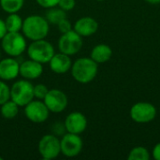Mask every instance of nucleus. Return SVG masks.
<instances>
[{
    "label": "nucleus",
    "instance_id": "obj_29",
    "mask_svg": "<svg viewBox=\"0 0 160 160\" xmlns=\"http://www.w3.org/2000/svg\"><path fill=\"white\" fill-rule=\"evenodd\" d=\"M153 157L156 160H160V142L158 143L153 149Z\"/></svg>",
    "mask_w": 160,
    "mask_h": 160
},
{
    "label": "nucleus",
    "instance_id": "obj_20",
    "mask_svg": "<svg viewBox=\"0 0 160 160\" xmlns=\"http://www.w3.org/2000/svg\"><path fill=\"white\" fill-rule=\"evenodd\" d=\"M22 19L17 13H9L5 20L8 32H20L22 27Z\"/></svg>",
    "mask_w": 160,
    "mask_h": 160
},
{
    "label": "nucleus",
    "instance_id": "obj_9",
    "mask_svg": "<svg viewBox=\"0 0 160 160\" xmlns=\"http://www.w3.org/2000/svg\"><path fill=\"white\" fill-rule=\"evenodd\" d=\"M157 115L156 107L148 102H138L131 107L130 117L133 121L141 124L149 123Z\"/></svg>",
    "mask_w": 160,
    "mask_h": 160
},
{
    "label": "nucleus",
    "instance_id": "obj_23",
    "mask_svg": "<svg viewBox=\"0 0 160 160\" xmlns=\"http://www.w3.org/2000/svg\"><path fill=\"white\" fill-rule=\"evenodd\" d=\"M9 99H10V88L4 81H0V106Z\"/></svg>",
    "mask_w": 160,
    "mask_h": 160
},
{
    "label": "nucleus",
    "instance_id": "obj_3",
    "mask_svg": "<svg viewBox=\"0 0 160 160\" xmlns=\"http://www.w3.org/2000/svg\"><path fill=\"white\" fill-rule=\"evenodd\" d=\"M34 98V85L28 80L17 81L10 88V99L19 107L26 106Z\"/></svg>",
    "mask_w": 160,
    "mask_h": 160
},
{
    "label": "nucleus",
    "instance_id": "obj_5",
    "mask_svg": "<svg viewBox=\"0 0 160 160\" xmlns=\"http://www.w3.org/2000/svg\"><path fill=\"white\" fill-rule=\"evenodd\" d=\"M26 50L30 59L41 63L42 65L49 63L54 54L53 46L49 41L45 40V38L32 41Z\"/></svg>",
    "mask_w": 160,
    "mask_h": 160
},
{
    "label": "nucleus",
    "instance_id": "obj_8",
    "mask_svg": "<svg viewBox=\"0 0 160 160\" xmlns=\"http://www.w3.org/2000/svg\"><path fill=\"white\" fill-rule=\"evenodd\" d=\"M24 114L32 123L41 124L48 119L50 111L44 101H41L40 99H33L26 106H24Z\"/></svg>",
    "mask_w": 160,
    "mask_h": 160
},
{
    "label": "nucleus",
    "instance_id": "obj_10",
    "mask_svg": "<svg viewBox=\"0 0 160 160\" xmlns=\"http://www.w3.org/2000/svg\"><path fill=\"white\" fill-rule=\"evenodd\" d=\"M82 140L79 134L68 132L60 140L61 153L68 158L77 157L82 152Z\"/></svg>",
    "mask_w": 160,
    "mask_h": 160
},
{
    "label": "nucleus",
    "instance_id": "obj_1",
    "mask_svg": "<svg viewBox=\"0 0 160 160\" xmlns=\"http://www.w3.org/2000/svg\"><path fill=\"white\" fill-rule=\"evenodd\" d=\"M22 30L25 38L34 41L44 39L49 34L50 26L45 17L30 15L23 20Z\"/></svg>",
    "mask_w": 160,
    "mask_h": 160
},
{
    "label": "nucleus",
    "instance_id": "obj_30",
    "mask_svg": "<svg viewBox=\"0 0 160 160\" xmlns=\"http://www.w3.org/2000/svg\"><path fill=\"white\" fill-rule=\"evenodd\" d=\"M145 1L150 3V4H153V5H157V4L160 3V0H145Z\"/></svg>",
    "mask_w": 160,
    "mask_h": 160
},
{
    "label": "nucleus",
    "instance_id": "obj_11",
    "mask_svg": "<svg viewBox=\"0 0 160 160\" xmlns=\"http://www.w3.org/2000/svg\"><path fill=\"white\" fill-rule=\"evenodd\" d=\"M45 105L51 112L59 113L66 110L68 104L67 95L59 89L49 90L43 99Z\"/></svg>",
    "mask_w": 160,
    "mask_h": 160
},
{
    "label": "nucleus",
    "instance_id": "obj_13",
    "mask_svg": "<svg viewBox=\"0 0 160 160\" xmlns=\"http://www.w3.org/2000/svg\"><path fill=\"white\" fill-rule=\"evenodd\" d=\"M20 75V64L14 57L0 60V79L2 81H12Z\"/></svg>",
    "mask_w": 160,
    "mask_h": 160
},
{
    "label": "nucleus",
    "instance_id": "obj_28",
    "mask_svg": "<svg viewBox=\"0 0 160 160\" xmlns=\"http://www.w3.org/2000/svg\"><path fill=\"white\" fill-rule=\"evenodd\" d=\"M7 32H8V30H7V27H6L5 21L0 19V39H2L4 38V36L7 34Z\"/></svg>",
    "mask_w": 160,
    "mask_h": 160
},
{
    "label": "nucleus",
    "instance_id": "obj_12",
    "mask_svg": "<svg viewBox=\"0 0 160 160\" xmlns=\"http://www.w3.org/2000/svg\"><path fill=\"white\" fill-rule=\"evenodd\" d=\"M64 125L68 132L80 135L87 128V119L82 112H73L66 117Z\"/></svg>",
    "mask_w": 160,
    "mask_h": 160
},
{
    "label": "nucleus",
    "instance_id": "obj_14",
    "mask_svg": "<svg viewBox=\"0 0 160 160\" xmlns=\"http://www.w3.org/2000/svg\"><path fill=\"white\" fill-rule=\"evenodd\" d=\"M43 73V66L35 60L29 59L20 65V75L25 80H36Z\"/></svg>",
    "mask_w": 160,
    "mask_h": 160
},
{
    "label": "nucleus",
    "instance_id": "obj_7",
    "mask_svg": "<svg viewBox=\"0 0 160 160\" xmlns=\"http://www.w3.org/2000/svg\"><path fill=\"white\" fill-rule=\"evenodd\" d=\"M38 152L43 159L56 158L61 153L60 140L52 134L44 135L38 142Z\"/></svg>",
    "mask_w": 160,
    "mask_h": 160
},
{
    "label": "nucleus",
    "instance_id": "obj_24",
    "mask_svg": "<svg viewBox=\"0 0 160 160\" xmlns=\"http://www.w3.org/2000/svg\"><path fill=\"white\" fill-rule=\"evenodd\" d=\"M48 91H49V89H48V87L45 84L38 83V84L34 86V97L37 99L43 100L44 98L46 97Z\"/></svg>",
    "mask_w": 160,
    "mask_h": 160
},
{
    "label": "nucleus",
    "instance_id": "obj_21",
    "mask_svg": "<svg viewBox=\"0 0 160 160\" xmlns=\"http://www.w3.org/2000/svg\"><path fill=\"white\" fill-rule=\"evenodd\" d=\"M24 0H0L2 9L7 13H18L22 6Z\"/></svg>",
    "mask_w": 160,
    "mask_h": 160
},
{
    "label": "nucleus",
    "instance_id": "obj_16",
    "mask_svg": "<svg viewBox=\"0 0 160 160\" xmlns=\"http://www.w3.org/2000/svg\"><path fill=\"white\" fill-rule=\"evenodd\" d=\"M98 29V22L92 17H82L74 24L73 30L81 37H90Z\"/></svg>",
    "mask_w": 160,
    "mask_h": 160
},
{
    "label": "nucleus",
    "instance_id": "obj_17",
    "mask_svg": "<svg viewBox=\"0 0 160 160\" xmlns=\"http://www.w3.org/2000/svg\"><path fill=\"white\" fill-rule=\"evenodd\" d=\"M112 55V51L109 45L98 44L95 46L91 52V58L98 64L106 63L111 59Z\"/></svg>",
    "mask_w": 160,
    "mask_h": 160
},
{
    "label": "nucleus",
    "instance_id": "obj_33",
    "mask_svg": "<svg viewBox=\"0 0 160 160\" xmlns=\"http://www.w3.org/2000/svg\"><path fill=\"white\" fill-rule=\"evenodd\" d=\"M0 60H1V52H0Z\"/></svg>",
    "mask_w": 160,
    "mask_h": 160
},
{
    "label": "nucleus",
    "instance_id": "obj_6",
    "mask_svg": "<svg viewBox=\"0 0 160 160\" xmlns=\"http://www.w3.org/2000/svg\"><path fill=\"white\" fill-rule=\"evenodd\" d=\"M82 47V37L73 29L62 34L58 39V49L60 52L68 55H74L81 51Z\"/></svg>",
    "mask_w": 160,
    "mask_h": 160
},
{
    "label": "nucleus",
    "instance_id": "obj_18",
    "mask_svg": "<svg viewBox=\"0 0 160 160\" xmlns=\"http://www.w3.org/2000/svg\"><path fill=\"white\" fill-rule=\"evenodd\" d=\"M46 20L48 21L49 23H52L57 25L62 20L67 18V11L63 10L59 7H53L51 8H48V11L45 16Z\"/></svg>",
    "mask_w": 160,
    "mask_h": 160
},
{
    "label": "nucleus",
    "instance_id": "obj_19",
    "mask_svg": "<svg viewBox=\"0 0 160 160\" xmlns=\"http://www.w3.org/2000/svg\"><path fill=\"white\" fill-rule=\"evenodd\" d=\"M0 112L5 119H13L19 113V106L14 101L9 99L1 105Z\"/></svg>",
    "mask_w": 160,
    "mask_h": 160
},
{
    "label": "nucleus",
    "instance_id": "obj_31",
    "mask_svg": "<svg viewBox=\"0 0 160 160\" xmlns=\"http://www.w3.org/2000/svg\"><path fill=\"white\" fill-rule=\"evenodd\" d=\"M0 160H3V158H2V157H0Z\"/></svg>",
    "mask_w": 160,
    "mask_h": 160
},
{
    "label": "nucleus",
    "instance_id": "obj_4",
    "mask_svg": "<svg viewBox=\"0 0 160 160\" xmlns=\"http://www.w3.org/2000/svg\"><path fill=\"white\" fill-rule=\"evenodd\" d=\"M1 46L4 52L11 57L21 55L27 48L25 38L20 32H7L1 39Z\"/></svg>",
    "mask_w": 160,
    "mask_h": 160
},
{
    "label": "nucleus",
    "instance_id": "obj_15",
    "mask_svg": "<svg viewBox=\"0 0 160 160\" xmlns=\"http://www.w3.org/2000/svg\"><path fill=\"white\" fill-rule=\"evenodd\" d=\"M50 68L52 72L56 74H65L70 70L72 66V61L69 55L63 52L54 53L49 62Z\"/></svg>",
    "mask_w": 160,
    "mask_h": 160
},
{
    "label": "nucleus",
    "instance_id": "obj_26",
    "mask_svg": "<svg viewBox=\"0 0 160 160\" xmlns=\"http://www.w3.org/2000/svg\"><path fill=\"white\" fill-rule=\"evenodd\" d=\"M57 28H58V30H59L62 34H64V33H67V32L72 30V25H71V22L66 18V19L62 20V21L57 24Z\"/></svg>",
    "mask_w": 160,
    "mask_h": 160
},
{
    "label": "nucleus",
    "instance_id": "obj_22",
    "mask_svg": "<svg viewBox=\"0 0 160 160\" xmlns=\"http://www.w3.org/2000/svg\"><path fill=\"white\" fill-rule=\"evenodd\" d=\"M128 160H149L150 159V154L148 150L144 147L138 146L133 148L128 157Z\"/></svg>",
    "mask_w": 160,
    "mask_h": 160
},
{
    "label": "nucleus",
    "instance_id": "obj_25",
    "mask_svg": "<svg viewBox=\"0 0 160 160\" xmlns=\"http://www.w3.org/2000/svg\"><path fill=\"white\" fill-rule=\"evenodd\" d=\"M75 5H76L75 0H59V2H58V7L65 11L72 10L74 8Z\"/></svg>",
    "mask_w": 160,
    "mask_h": 160
},
{
    "label": "nucleus",
    "instance_id": "obj_27",
    "mask_svg": "<svg viewBox=\"0 0 160 160\" xmlns=\"http://www.w3.org/2000/svg\"><path fill=\"white\" fill-rule=\"evenodd\" d=\"M36 2L44 8H51L58 6L59 0H36Z\"/></svg>",
    "mask_w": 160,
    "mask_h": 160
},
{
    "label": "nucleus",
    "instance_id": "obj_32",
    "mask_svg": "<svg viewBox=\"0 0 160 160\" xmlns=\"http://www.w3.org/2000/svg\"><path fill=\"white\" fill-rule=\"evenodd\" d=\"M97 1H105V0H97Z\"/></svg>",
    "mask_w": 160,
    "mask_h": 160
},
{
    "label": "nucleus",
    "instance_id": "obj_2",
    "mask_svg": "<svg viewBox=\"0 0 160 160\" xmlns=\"http://www.w3.org/2000/svg\"><path fill=\"white\" fill-rule=\"evenodd\" d=\"M98 63L91 57L77 59L70 68L73 79L80 83H88L92 82L98 74Z\"/></svg>",
    "mask_w": 160,
    "mask_h": 160
}]
</instances>
